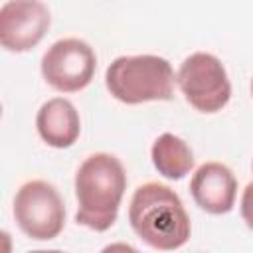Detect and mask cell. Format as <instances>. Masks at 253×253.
Masks as SVG:
<instances>
[{
	"mask_svg": "<svg viewBox=\"0 0 253 253\" xmlns=\"http://www.w3.org/2000/svg\"><path fill=\"white\" fill-rule=\"evenodd\" d=\"M97 69L93 47L79 38H63L47 47L42 57V75L59 93L85 89Z\"/></svg>",
	"mask_w": 253,
	"mask_h": 253,
	"instance_id": "obj_6",
	"label": "cell"
},
{
	"mask_svg": "<svg viewBox=\"0 0 253 253\" xmlns=\"http://www.w3.org/2000/svg\"><path fill=\"white\" fill-rule=\"evenodd\" d=\"M251 93H253V81H251Z\"/></svg>",
	"mask_w": 253,
	"mask_h": 253,
	"instance_id": "obj_12",
	"label": "cell"
},
{
	"mask_svg": "<svg viewBox=\"0 0 253 253\" xmlns=\"http://www.w3.org/2000/svg\"><path fill=\"white\" fill-rule=\"evenodd\" d=\"M51 16L42 0H8L0 8V43L8 51L36 47L49 30Z\"/></svg>",
	"mask_w": 253,
	"mask_h": 253,
	"instance_id": "obj_7",
	"label": "cell"
},
{
	"mask_svg": "<svg viewBox=\"0 0 253 253\" xmlns=\"http://www.w3.org/2000/svg\"><path fill=\"white\" fill-rule=\"evenodd\" d=\"M125 190L126 174L117 156L107 152L87 156L75 174V221L93 231H107L117 221Z\"/></svg>",
	"mask_w": 253,
	"mask_h": 253,
	"instance_id": "obj_2",
	"label": "cell"
},
{
	"mask_svg": "<svg viewBox=\"0 0 253 253\" xmlns=\"http://www.w3.org/2000/svg\"><path fill=\"white\" fill-rule=\"evenodd\" d=\"M241 217L249 229H253V182H249L241 196Z\"/></svg>",
	"mask_w": 253,
	"mask_h": 253,
	"instance_id": "obj_11",
	"label": "cell"
},
{
	"mask_svg": "<svg viewBox=\"0 0 253 253\" xmlns=\"http://www.w3.org/2000/svg\"><path fill=\"white\" fill-rule=\"evenodd\" d=\"M190 192L194 202L204 211L221 215L233 210L237 196V180L225 164L206 162L194 172L190 180Z\"/></svg>",
	"mask_w": 253,
	"mask_h": 253,
	"instance_id": "obj_8",
	"label": "cell"
},
{
	"mask_svg": "<svg viewBox=\"0 0 253 253\" xmlns=\"http://www.w3.org/2000/svg\"><path fill=\"white\" fill-rule=\"evenodd\" d=\"M14 217L28 237L51 241L63 229L65 206L55 186L43 180H30L14 196Z\"/></svg>",
	"mask_w": 253,
	"mask_h": 253,
	"instance_id": "obj_5",
	"label": "cell"
},
{
	"mask_svg": "<svg viewBox=\"0 0 253 253\" xmlns=\"http://www.w3.org/2000/svg\"><path fill=\"white\" fill-rule=\"evenodd\" d=\"M174 81L176 75L170 61L148 53L117 57L105 73L109 93L126 105L168 101L174 93Z\"/></svg>",
	"mask_w": 253,
	"mask_h": 253,
	"instance_id": "obj_3",
	"label": "cell"
},
{
	"mask_svg": "<svg viewBox=\"0 0 253 253\" xmlns=\"http://www.w3.org/2000/svg\"><path fill=\"white\" fill-rule=\"evenodd\" d=\"M150 158L158 174L168 180H182L194 166L192 148L172 132H164L154 140Z\"/></svg>",
	"mask_w": 253,
	"mask_h": 253,
	"instance_id": "obj_10",
	"label": "cell"
},
{
	"mask_svg": "<svg viewBox=\"0 0 253 253\" xmlns=\"http://www.w3.org/2000/svg\"><path fill=\"white\" fill-rule=\"evenodd\" d=\"M36 126L42 140L53 148H69L81 132L79 113L63 97H53L40 107Z\"/></svg>",
	"mask_w": 253,
	"mask_h": 253,
	"instance_id": "obj_9",
	"label": "cell"
},
{
	"mask_svg": "<svg viewBox=\"0 0 253 253\" xmlns=\"http://www.w3.org/2000/svg\"><path fill=\"white\" fill-rule=\"evenodd\" d=\"M176 83L186 101L200 113H217L231 97L225 67L213 53L196 51L188 55L176 73Z\"/></svg>",
	"mask_w": 253,
	"mask_h": 253,
	"instance_id": "obj_4",
	"label": "cell"
},
{
	"mask_svg": "<svg viewBox=\"0 0 253 253\" xmlns=\"http://www.w3.org/2000/svg\"><path fill=\"white\" fill-rule=\"evenodd\" d=\"M128 221L132 231L158 251L180 249L192 233L180 196L158 182H148L134 190L128 206Z\"/></svg>",
	"mask_w": 253,
	"mask_h": 253,
	"instance_id": "obj_1",
	"label": "cell"
}]
</instances>
